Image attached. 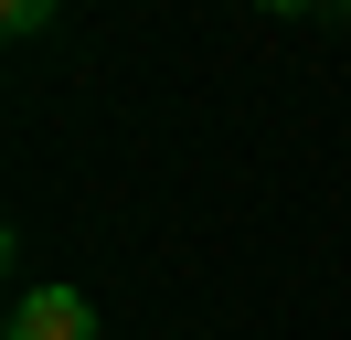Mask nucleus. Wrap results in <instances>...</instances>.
Returning a JSON list of instances; mask_svg holds the SVG:
<instances>
[{
    "label": "nucleus",
    "mask_w": 351,
    "mask_h": 340,
    "mask_svg": "<svg viewBox=\"0 0 351 340\" xmlns=\"http://www.w3.org/2000/svg\"><path fill=\"white\" fill-rule=\"evenodd\" d=\"M11 340H96L86 287H22V308H11Z\"/></svg>",
    "instance_id": "1"
}]
</instances>
